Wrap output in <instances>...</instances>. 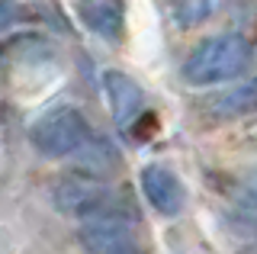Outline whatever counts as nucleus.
<instances>
[{"label":"nucleus","instance_id":"6e6552de","mask_svg":"<svg viewBox=\"0 0 257 254\" xmlns=\"http://www.w3.org/2000/svg\"><path fill=\"white\" fill-rule=\"evenodd\" d=\"M254 109H257V81L241 84L235 90L222 93V97L212 103V113L219 119H238V116L254 113Z\"/></svg>","mask_w":257,"mask_h":254},{"label":"nucleus","instance_id":"f03ea898","mask_svg":"<svg viewBox=\"0 0 257 254\" xmlns=\"http://www.w3.org/2000/svg\"><path fill=\"white\" fill-rule=\"evenodd\" d=\"M90 139L87 132V122L77 109H52V113L39 116L36 122L29 125V142L39 155L45 158H64L74 155L84 142Z\"/></svg>","mask_w":257,"mask_h":254},{"label":"nucleus","instance_id":"0eeeda50","mask_svg":"<svg viewBox=\"0 0 257 254\" xmlns=\"http://www.w3.org/2000/svg\"><path fill=\"white\" fill-rule=\"evenodd\" d=\"M74 164L90 177H109L112 171H119V152L112 148V142H90L87 139L84 145L77 148Z\"/></svg>","mask_w":257,"mask_h":254},{"label":"nucleus","instance_id":"f257e3e1","mask_svg":"<svg viewBox=\"0 0 257 254\" xmlns=\"http://www.w3.org/2000/svg\"><path fill=\"white\" fill-rule=\"evenodd\" d=\"M52 203L55 209L64 212L71 219L90 222V219H122L125 212H132V206L119 200V193L93 184L84 177H64L52 187Z\"/></svg>","mask_w":257,"mask_h":254},{"label":"nucleus","instance_id":"1a4fd4ad","mask_svg":"<svg viewBox=\"0 0 257 254\" xmlns=\"http://www.w3.org/2000/svg\"><path fill=\"white\" fill-rule=\"evenodd\" d=\"M247 190H251V196H257V174H254L251 180H247Z\"/></svg>","mask_w":257,"mask_h":254},{"label":"nucleus","instance_id":"20e7f679","mask_svg":"<svg viewBox=\"0 0 257 254\" xmlns=\"http://www.w3.org/2000/svg\"><path fill=\"white\" fill-rule=\"evenodd\" d=\"M77 241L87 254H142V238L128 219H90L77 228Z\"/></svg>","mask_w":257,"mask_h":254},{"label":"nucleus","instance_id":"39448f33","mask_svg":"<svg viewBox=\"0 0 257 254\" xmlns=\"http://www.w3.org/2000/svg\"><path fill=\"white\" fill-rule=\"evenodd\" d=\"M142 190L148 203L155 206L161 216H177L183 209V187L174 177V171L161 168V164H148L142 171Z\"/></svg>","mask_w":257,"mask_h":254},{"label":"nucleus","instance_id":"423d86ee","mask_svg":"<svg viewBox=\"0 0 257 254\" xmlns=\"http://www.w3.org/2000/svg\"><path fill=\"white\" fill-rule=\"evenodd\" d=\"M103 84H106L109 106H112L116 122L119 125L135 122V116L142 113V90H139V84L128 81L125 74H106V77H103Z\"/></svg>","mask_w":257,"mask_h":254},{"label":"nucleus","instance_id":"7ed1b4c3","mask_svg":"<svg viewBox=\"0 0 257 254\" xmlns=\"http://www.w3.org/2000/svg\"><path fill=\"white\" fill-rule=\"evenodd\" d=\"M244 65H247V45L244 42H238V39H212V42L199 45L190 55L183 74H187L190 84L206 87V84H219V81L235 77Z\"/></svg>","mask_w":257,"mask_h":254}]
</instances>
